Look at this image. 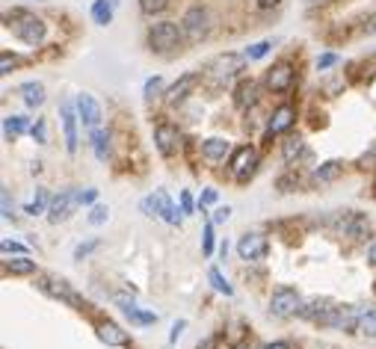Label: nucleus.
Wrapping results in <instances>:
<instances>
[{"label":"nucleus","instance_id":"obj_7","mask_svg":"<svg viewBox=\"0 0 376 349\" xmlns=\"http://www.w3.org/2000/svg\"><path fill=\"white\" fill-rule=\"evenodd\" d=\"M39 290L48 293L51 299H59V302H65V305H74V308L83 305V299L74 293V287L68 282H63V278H56V275H42V278H39Z\"/></svg>","mask_w":376,"mask_h":349},{"label":"nucleus","instance_id":"obj_9","mask_svg":"<svg viewBox=\"0 0 376 349\" xmlns=\"http://www.w3.org/2000/svg\"><path fill=\"white\" fill-rule=\"evenodd\" d=\"M255 163H258V154H255L249 145H240V148H234V151H231L229 169L234 172L237 181H246V178L255 172Z\"/></svg>","mask_w":376,"mask_h":349},{"label":"nucleus","instance_id":"obj_28","mask_svg":"<svg viewBox=\"0 0 376 349\" xmlns=\"http://www.w3.org/2000/svg\"><path fill=\"white\" fill-rule=\"evenodd\" d=\"M3 131H6V136H21V134H27V131H33V127H30V122L24 116H6L3 118Z\"/></svg>","mask_w":376,"mask_h":349},{"label":"nucleus","instance_id":"obj_36","mask_svg":"<svg viewBox=\"0 0 376 349\" xmlns=\"http://www.w3.org/2000/svg\"><path fill=\"white\" fill-rule=\"evenodd\" d=\"M169 6V0H140V12L143 15H160Z\"/></svg>","mask_w":376,"mask_h":349},{"label":"nucleus","instance_id":"obj_37","mask_svg":"<svg viewBox=\"0 0 376 349\" xmlns=\"http://www.w3.org/2000/svg\"><path fill=\"white\" fill-rule=\"evenodd\" d=\"M202 248H205V255H207V257L213 255V222H207V225H205V234H202Z\"/></svg>","mask_w":376,"mask_h":349},{"label":"nucleus","instance_id":"obj_13","mask_svg":"<svg viewBox=\"0 0 376 349\" xmlns=\"http://www.w3.org/2000/svg\"><path fill=\"white\" fill-rule=\"evenodd\" d=\"M359 320H362V311L355 305H335V311L329 317V328H344V332H355L359 328Z\"/></svg>","mask_w":376,"mask_h":349},{"label":"nucleus","instance_id":"obj_21","mask_svg":"<svg viewBox=\"0 0 376 349\" xmlns=\"http://www.w3.org/2000/svg\"><path fill=\"white\" fill-rule=\"evenodd\" d=\"M202 154L207 160H225V157L231 154V145H229V139H222V136H211L202 142Z\"/></svg>","mask_w":376,"mask_h":349},{"label":"nucleus","instance_id":"obj_26","mask_svg":"<svg viewBox=\"0 0 376 349\" xmlns=\"http://www.w3.org/2000/svg\"><path fill=\"white\" fill-rule=\"evenodd\" d=\"M113 9H116V0H95L92 3V21L98 27H107L113 21Z\"/></svg>","mask_w":376,"mask_h":349},{"label":"nucleus","instance_id":"obj_10","mask_svg":"<svg viewBox=\"0 0 376 349\" xmlns=\"http://www.w3.org/2000/svg\"><path fill=\"white\" fill-rule=\"evenodd\" d=\"M74 107H77V116H81L83 127H89V131H95V127H101V104H98V101H95V98L89 95V92H81V95H77Z\"/></svg>","mask_w":376,"mask_h":349},{"label":"nucleus","instance_id":"obj_38","mask_svg":"<svg viewBox=\"0 0 376 349\" xmlns=\"http://www.w3.org/2000/svg\"><path fill=\"white\" fill-rule=\"evenodd\" d=\"M107 216H110L107 204H95L92 213H89V222H92V225H101V222H107Z\"/></svg>","mask_w":376,"mask_h":349},{"label":"nucleus","instance_id":"obj_51","mask_svg":"<svg viewBox=\"0 0 376 349\" xmlns=\"http://www.w3.org/2000/svg\"><path fill=\"white\" fill-rule=\"evenodd\" d=\"M279 3H282V0H258V9H264V12H267V9H273Z\"/></svg>","mask_w":376,"mask_h":349},{"label":"nucleus","instance_id":"obj_17","mask_svg":"<svg viewBox=\"0 0 376 349\" xmlns=\"http://www.w3.org/2000/svg\"><path fill=\"white\" fill-rule=\"evenodd\" d=\"M154 142H157V151H160L163 157H172L178 151V142H181V136H178V131L172 125H160L154 131Z\"/></svg>","mask_w":376,"mask_h":349},{"label":"nucleus","instance_id":"obj_25","mask_svg":"<svg viewBox=\"0 0 376 349\" xmlns=\"http://www.w3.org/2000/svg\"><path fill=\"white\" fill-rule=\"evenodd\" d=\"M21 98H24V104L27 107H42L45 104V86L42 83H36V81H30V83H21Z\"/></svg>","mask_w":376,"mask_h":349},{"label":"nucleus","instance_id":"obj_12","mask_svg":"<svg viewBox=\"0 0 376 349\" xmlns=\"http://www.w3.org/2000/svg\"><path fill=\"white\" fill-rule=\"evenodd\" d=\"M332 311H335V302L323 296V299H311V302H305L300 317H302V320H309V323L326 326V323H329V317H332Z\"/></svg>","mask_w":376,"mask_h":349},{"label":"nucleus","instance_id":"obj_23","mask_svg":"<svg viewBox=\"0 0 376 349\" xmlns=\"http://www.w3.org/2000/svg\"><path fill=\"white\" fill-rule=\"evenodd\" d=\"M255 101H258V83H255V81H243L240 86H237V92H234V104H237V109L252 107Z\"/></svg>","mask_w":376,"mask_h":349},{"label":"nucleus","instance_id":"obj_45","mask_svg":"<svg viewBox=\"0 0 376 349\" xmlns=\"http://www.w3.org/2000/svg\"><path fill=\"white\" fill-rule=\"evenodd\" d=\"M98 189H81V204H95Z\"/></svg>","mask_w":376,"mask_h":349},{"label":"nucleus","instance_id":"obj_53","mask_svg":"<svg viewBox=\"0 0 376 349\" xmlns=\"http://www.w3.org/2000/svg\"><path fill=\"white\" fill-rule=\"evenodd\" d=\"M368 257H370V261H373V264H376V243H373V246H370V252H368Z\"/></svg>","mask_w":376,"mask_h":349},{"label":"nucleus","instance_id":"obj_11","mask_svg":"<svg viewBox=\"0 0 376 349\" xmlns=\"http://www.w3.org/2000/svg\"><path fill=\"white\" fill-rule=\"evenodd\" d=\"M237 255L243 257V261H264L267 255V237L252 231V234H243L240 243H237Z\"/></svg>","mask_w":376,"mask_h":349},{"label":"nucleus","instance_id":"obj_8","mask_svg":"<svg viewBox=\"0 0 376 349\" xmlns=\"http://www.w3.org/2000/svg\"><path fill=\"white\" fill-rule=\"evenodd\" d=\"M81 204V189H63L56 198H51V207H48V222H63V219L72 216V211Z\"/></svg>","mask_w":376,"mask_h":349},{"label":"nucleus","instance_id":"obj_46","mask_svg":"<svg viewBox=\"0 0 376 349\" xmlns=\"http://www.w3.org/2000/svg\"><path fill=\"white\" fill-rule=\"evenodd\" d=\"M362 30H364V33H368V36H373V33H376V12H373V15H368V18H364V24H362Z\"/></svg>","mask_w":376,"mask_h":349},{"label":"nucleus","instance_id":"obj_31","mask_svg":"<svg viewBox=\"0 0 376 349\" xmlns=\"http://www.w3.org/2000/svg\"><path fill=\"white\" fill-rule=\"evenodd\" d=\"M355 332L364 335V337H376V308L362 311V320H359V328H355Z\"/></svg>","mask_w":376,"mask_h":349},{"label":"nucleus","instance_id":"obj_39","mask_svg":"<svg viewBox=\"0 0 376 349\" xmlns=\"http://www.w3.org/2000/svg\"><path fill=\"white\" fill-rule=\"evenodd\" d=\"M95 248H98V240H89V243H81V246H77V248H74V261H83V257H86V255H92V252H95Z\"/></svg>","mask_w":376,"mask_h":349},{"label":"nucleus","instance_id":"obj_30","mask_svg":"<svg viewBox=\"0 0 376 349\" xmlns=\"http://www.w3.org/2000/svg\"><path fill=\"white\" fill-rule=\"evenodd\" d=\"M302 151H305V142L300 136L296 139H288V142L282 145V157H284V163H293V160H300L302 157Z\"/></svg>","mask_w":376,"mask_h":349},{"label":"nucleus","instance_id":"obj_49","mask_svg":"<svg viewBox=\"0 0 376 349\" xmlns=\"http://www.w3.org/2000/svg\"><path fill=\"white\" fill-rule=\"evenodd\" d=\"M216 202V189H205L202 198H199V204H213Z\"/></svg>","mask_w":376,"mask_h":349},{"label":"nucleus","instance_id":"obj_42","mask_svg":"<svg viewBox=\"0 0 376 349\" xmlns=\"http://www.w3.org/2000/svg\"><path fill=\"white\" fill-rule=\"evenodd\" d=\"M229 216H231V207H229V204H225V207H216L211 222H213V225H222V222H229Z\"/></svg>","mask_w":376,"mask_h":349},{"label":"nucleus","instance_id":"obj_3","mask_svg":"<svg viewBox=\"0 0 376 349\" xmlns=\"http://www.w3.org/2000/svg\"><path fill=\"white\" fill-rule=\"evenodd\" d=\"M243 63H246V56H240V54H222L211 68H207V83L216 86V89L229 86L234 77L243 72Z\"/></svg>","mask_w":376,"mask_h":349},{"label":"nucleus","instance_id":"obj_14","mask_svg":"<svg viewBox=\"0 0 376 349\" xmlns=\"http://www.w3.org/2000/svg\"><path fill=\"white\" fill-rule=\"evenodd\" d=\"M59 118H63L65 148H68V154H74V151H77V122H81V116H77V107L63 104V107H59Z\"/></svg>","mask_w":376,"mask_h":349},{"label":"nucleus","instance_id":"obj_18","mask_svg":"<svg viewBox=\"0 0 376 349\" xmlns=\"http://www.w3.org/2000/svg\"><path fill=\"white\" fill-rule=\"evenodd\" d=\"M118 308L125 311V317L131 320L134 326H154L157 323V314L154 311H143L134 299H118Z\"/></svg>","mask_w":376,"mask_h":349},{"label":"nucleus","instance_id":"obj_29","mask_svg":"<svg viewBox=\"0 0 376 349\" xmlns=\"http://www.w3.org/2000/svg\"><path fill=\"white\" fill-rule=\"evenodd\" d=\"M341 172H344V166L338 160H329V163H323L317 172H314V178H317L320 184H329V181H335V178H341Z\"/></svg>","mask_w":376,"mask_h":349},{"label":"nucleus","instance_id":"obj_32","mask_svg":"<svg viewBox=\"0 0 376 349\" xmlns=\"http://www.w3.org/2000/svg\"><path fill=\"white\" fill-rule=\"evenodd\" d=\"M207 278H211V284H213V290H216V293H222V296H234V287H231L229 282H225L222 273H220L216 266L207 269Z\"/></svg>","mask_w":376,"mask_h":349},{"label":"nucleus","instance_id":"obj_34","mask_svg":"<svg viewBox=\"0 0 376 349\" xmlns=\"http://www.w3.org/2000/svg\"><path fill=\"white\" fill-rule=\"evenodd\" d=\"M143 92H145L148 101H154V98L166 95V92H163V77H148L145 86H143Z\"/></svg>","mask_w":376,"mask_h":349},{"label":"nucleus","instance_id":"obj_35","mask_svg":"<svg viewBox=\"0 0 376 349\" xmlns=\"http://www.w3.org/2000/svg\"><path fill=\"white\" fill-rule=\"evenodd\" d=\"M273 51V42H255V45H249V47H246V59H249V63H252V59H264L267 54H270Z\"/></svg>","mask_w":376,"mask_h":349},{"label":"nucleus","instance_id":"obj_19","mask_svg":"<svg viewBox=\"0 0 376 349\" xmlns=\"http://www.w3.org/2000/svg\"><path fill=\"white\" fill-rule=\"evenodd\" d=\"M196 83H199V74H184L181 81L175 83V86L166 89V95H163V98H166V101H169V104H181L184 98L193 92V86H196Z\"/></svg>","mask_w":376,"mask_h":349},{"label":"nucleus","instance_id":"obj_52","mask_svg":"<svg viewBox=\"0 0 376 349\" xmlns=\"http://www.w3.org/2000/svg\"><path fill=\"white\" fill-rule=\"evenodd\" d=\"M264 349H291L288 343H284V341H275V343H267Z\"/></svg>","mask_w":376,"mask_h":349},{"label":"nucleus","instance_id":"obj_15","mask_svg":"<svg viewBox=\"0 0 376 349\" xmlns=\"http://www.w3.org/2000/svg\"><path fill=\"white\" fill-rule=\"evenodd\" d=\"M267 86H270L273 92H288V89L293 86V68H291V63L273 65L270 72H267Z\"/></svg>","mask_w":376,"mask_h":349},{"label":"nucleus","instance_id":"obj_43","mask_svg":"<svg viewBox=\"0 0 376 349\" xmlns=\"http://www.w3.org/2000/svg\"><path fill=\"white\" fill-rule=\"evenodd\" d=\"M3 255H27V248L21 243H12V240H3Z\"/></svg>","mask_w":376,"mask_h":349},{"label":"nucleus","instance_id":"obj_2","mask_svg":"<svg viewBox=\"0 0 376 349\" xmlns=\"http://www.w3.org/2000/svg\"><path fill=\"white\" fill-rule=\"evenodd\" d=\"M181 36H184V30L175 21H157L148 27V45H152V51H157V54H172L175 47L181 45Z\"/></svg>","mask_w":376,"mask_h":349},{"label":"nucleus","instance_id":"obj_1","mask_svg":"<svg viewBox=\"0 0 376 349\" xmlns=\"http://www.w3.org/2000/svg\"><path fill=\"white\" fill-rule=\"evenodd\" d=\"M6 21H9L6 27L15 33V39H21V42L30 47H39L48 39V24L42 18L30 15V12H15V15H9Z\"/></svg>","mask_w":376,"mask_h":349},{"label":"nucleus","instance_id":"obj_5","mask_svg":"<svg viewBox=\"0 0 376 349\" xmlns=\"http://www.w3.org/2000/svg\"><path fill=\"white\" fill-rule=\"evenodd\" d=\"M302 311V296L293 290V287H275L273 296H270V314L284 320V317H293Z\"/></svg>","mask_w":376,"mask_h":349},{"label":"nucleus","instance_id":"obj_40","mask_svg":"<svg viewBox=\"0 0 376 349\" xmlns=\"http://www.w3.org/2000/svg\"><path fill=\"white\" fill-rule=\"evenodd\" d=\"M15 65H18V56H12L9 51H3V54H0V72H3V74H9V72H12Z\"/></svg>","mask_w":376,"mask_h":349},{"label":"nucleus","instance_id":"obj_22","mask_svg":"<svg viewBox=\"0 0 376 349\" xmlns=\"http://www.w3.org/2000/svg\"><path fill=\"white\" fill-rule=\"evenodd\" d=\"M293 118H296L293 107L282 104V107L273 113V118H270V136H275V134H284V131H288V127L293 125Z\"/></svg>","mask_w":376,"mask_h":349},{"label":"nucleus","instance_id":"obj_44","mask_svg":"<svg viewBox=\"0 0 376 349\" xmlns=\"http://www.w3.org/2000/svg\"><path fill=\"white\" fill-rule=\"evenodd\" d=\"M335 63H338V56H335V54H323L317 59V68H320V72H326V68H332Z\"/></svg>","mask_w":376,"mask_h":349},{"label":"nucleus","instance_id":"obj_20","mask_svg":"<svg viewBox=\"0 0 376 349\" xmlns=\"http://www.w3.org/2000/svg\"><path fill=\"white\" fill-rule=\"evenodd\" d=\"M98 337L107 343V346H127V332L122 326H116V323H101L98 326Z\"/></svg>","mask_w":376,"mask_h":349},{"label":"nucleus","instance_id":"obj_33","mask_svg":"<svg viewBox=\"0 0 376 349\" xmlns=\"http://www.w3.org/2000/svg\"><path fill=\"white\" fill-rule=\"evenodd\" d=\"M45 207H51V204H48V193H45V189H39L33 202H30V204L24 207V213H30V216H39V213H45Z\"/></svg>","mask_w":376,"mask_h":349},{"label":"nucleus","instance_id":"obj_4","mask_svg":"<svg viewBox=\"0 0 376 349\" xmlns=\"http://www.w3.org/2000/svg\"><path fill=\"white\" fill-rule=\"evenodd\" d=\"M181 30H184L187 42H193V45L205 42L207 33H211V12L205 6H190L181 18Z\"/></svg>","mask_w":376,"mask_h":349},{"label":"nucleus","instance_id":"obj_27","mask_svg":"<svg viewBox=\"0 0 376 349\" xmlns=\"http://www.w3.org/2000/svg\"><path fill=\"white\" fill-rule=\"evenodd\" d=\"M89 134H92L95 157H98V160H107V157H110V134L101 131V127H95V131H89Z\"/></svg>","mask_w":376,"mask_h":349},{"label":"nucleus","instance_id":"obj_24","mask_svg":"<svg viewBox=\"0 0 376 349\" xmlns=\"http://www.w3.org/2000/svg\"><path fill=\"white\" fill-rule=\"evenodd\" d=\"M3 269L9 275H33L36 273V261H30L27 255H18V257H6Z\"/></svg>","mask_w":376,"mask_h":349},{"label":"nucleus","instance_id":"obj_50","mask_svg":"<svg viewBox=\"0 0 376 349\" xmlns=\"http://www.w3.org/2000/svg\"><path fill=\"white\" fill-rule=\"evenodd\" d=\"M3 219H12V207H9V189H3Z\"/></svg>","mask_w":376,"mask_h":349},{"label":"nucleus","instance_id":"obj_47","mask_svg":"<svg viewBox=\"0 0 376 349\" xmlns=\"http://www.w3.org/2000/svg\"><path fill=\"white\" fill-rule=\"evenodd\" d=\"M181 213H193V195L181 193Z\"/></svg>","mask_w":376,"mask_h":349},{"label":"nucleus","instance_id":"obj_6","mask_svg":"<svg viewBox=\"0 0 376 349\" xmlns=\"http://www.w3.org/2000/svg\"><path fill=\"white\" fill-rule=\"evenodd\" d=\"M143 213L145 216H160L163 222H169V225H181V213L175 211V204L169 202V195L163 193V189H157L154 195H148L143 198Z\"/></svg>","mask_w":376,"mask_h":349},{"label":"nucleus","instance_id":"obj_16","mask_svg":"<svg viewBox=\"0 0 376 349\" xmlns=\"http://www.w3.org/2000/svg\"><path fill=\"white\" fill-rule=\"evenodd\" d=\"M341 231L355 237V240H364V237H370V222H368V216H364V213L350 211V213H344V219H341Z\"/></svg>","mask_w":376,"mask_h":349},{"label":"nucleus","instance_id":"obj_41","mask_svg":"<svg viewBox=\"0 0 376 349\" xmlns=\"http://www.w3.org/2000/svg\"><path fill=\"white\" fill-rule=\"evenodd\" d=\"M30 134H33V139H36L39 145H45V142H48V131H45V122H42V118H39V122L33 125V131H30Z\"/></svg>","mask_w":376,"mask_h":349},{"label":"nucleus","instance_id":"obj_48","mask_svg":"<svg viewBox=\"0 0 376 349\" xmlns=\"http://www.w3.org/2000/svg\"><path fill=\"white\" fill-rule=\"evenodd\" d=\"M184 328H187V323H184V320H178V323L172 326V335H169V341H172V343L178 341V337H181V332H184Z\"/></svg>","mask_w":376,"mask_h":349}]
</instances>
